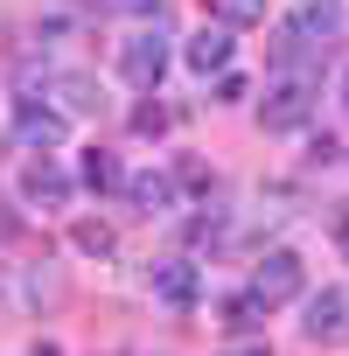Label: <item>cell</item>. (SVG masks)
Wrapping results in <instances>:
<instances>
[{"label":"cell","mask_w":349,"mask_h":356,"mask_svg":"<svg viewBox=\"0 0 349 356\" xmlns=\"http://www.w3.org/2000/svg\"><path fill=\"white\" fill-rule=\"evenodd\" d=\"M259 119H266V133H300V126L314 119V84H307V77H279V84L259 98Z\"/></svg>","instance_id":"1"},{"label":"cell","mask_w":349,"mask_h":356,"mask_svg":"<svg viewBox=\"0 0 349 356\" xmlns=\"http://www.w3.org/2000/svg\"><path fill=\"white\" fill-rule=\"evenodd\" d=\"M300 286H307V266H300L293 252H266V259H259V273H252V293H259L266 307L300 300Z\"/></svg>","instance_id":"2"},{"label":"cell","mask_w":349,"mask_h":356,"mask_svg":"<svg viewBox=\"0 0 349 356\" xmlns=\"http://www.w3.org/2000/svg\"><path fill=\"white\" fill-rule=\"evenodd\" d=\"M119 70H126V84H140V91H154L161 84V70H168V42L147 29V35H133L126 49H119Z\"/></svg>","instance_id":"3"},{"label":"cell","mask_w":349,"mask_h":356,"mask_svg":"<svg viewBox=\"0 0 349 356\" xmlns=\"http://www.w3.org/2000/svg\"><path fill=\"white\" fill-rule=\"evenodd\" d=\"M307 335L314 342H342L349 335V286H321L307 300Z\"/></svg>","instance_id":"4"},{"label":"cell","mask_w":349,"mask_h":356,"mask_svg":"<svg viewBox=\"0 0 349 356\" xmlns=\"http://www.w3.org/2000/svg\"><path fill=\"white\" fill-rule=\"evenodd\" d=\"M15 133H22V140H29V147H63V140H70V119H63V112H49V105H35V98H29V105H22V112H15Z\"/></svg>","instance_id":"5"},{"label":"cell","mask_w":349,"mask_h":356,"mask_svg":"<svg viewBox=\"0 0 349 356\" xmlns=\"http://www.w3.org/2000/svg\"><path fill=\"white\" fill-rule=\"evenodd\" d=\"M22 196H29V203H63V196H70V175L42 154V161H29V175H22Z\"/></svg>","instance_id":"6"},{"label":"cell","mask_w":349,"mask_h":356,"mask_svg":"<svg viewBox=\"0 0 349 356\" xmlns=\"http://www.w3.org/2000/svg\"><path fill=\"white\" fill-rule=\"evenodd\" d=\"M182 56H189V70H203V77H210V70H224V63H231V29L217 22V29L189 35V49H182Z\"/></svg>","instance_id":"7"},{"label":"cell","mask_w":349,"mask_h":356,"mask_svg":"<svg viewBox=\"0 0 349 356\" xmlns=\"http://www.w3.org/2000/svg\"><path fill=\"white\" fill-rule=\"evenodd\" d=\"M154 293H161L168 307H189V300H196V266L161 259V266H154Z\"/></svg>","instance_id":"8"},{"label":"cell","mask_w":349,"mask_h":356,"mask_svg":"<svg viewBox=\"0 0 349 356\" xmlns=\"http://www.w3.org/2000/svg\"><path fill=\"white\" fill-rule=\"evenodd\" d=\"M84 189H98V196H105V189H126V168H119L105 147H91V154H84Z\"/></svg>","instance_id":"9"},{"label":"cell","mask_w":349,"mask_h":356,"mask_svg":"<svg viewBox=\"0 0 349 356\" xmlns=\"http://www.w3.org/2000/svg\"><path fill=\"white\" fill-rule=\"evenodd\" d=\"M307 56H321V42H307V35L286 22V29L273 35V63H286V70H293V63H307Z\"/></svg>","instance_id":"10"},{"label":"cell","mask_w":349,"mask_h":356,"mask_svg":"<svg viewBox=\"0 0 349 356\" xmlns=\"http://www.w3.org/2000/svg\"><path fill=\"white\" fill-rule=\"evenodd\" d=\"M56 98H63V119H70V112H98V84H91V77H77V70H70V77H56Z\"/></svg>","instance_id":"11"},{"label":"cell","mask_w":349,"mask_h":356,"mask_svg":"<svg viewBox=\"0 0 349 356\" xmlns=\"http://www.w3.org/2000/svg\"><path fill=\"white\" fill-rule=\"evenodd\" d=\"M126 189H133L140 210H174V182L168 175H140V182H126Z\"/></svg>","instance_id":"12"},{"label":"cell","mask_w":349,"mask_h":356,"mask_svg":"<svg viewBox=\"0 0 349 356\" xmlns=\"http://www.w3.org/2000/svg\"><path fill=\"white\" fill-rule=\"evenodd\" d=\"M210 15L224 29H252V22H266V0H210Z\"/></svg>","instance_id":"13"},{"label":"cell","mask_w":349,"mask_h":356,"mask_svg":"<svg viewBox=\"0 0 349 356\" xmlns=\"http://www.w3.org/2000/svg\"><path fill=\"white\" fill-rule=\"evenodd\" d=\"M77 252L105 259V252H112V224H91V217H84V224H77Z\"/></svg>","instance_id":"14"},{"label":"cell","mask_w":349,"mask_h":356,"mask_svg":"<svg viewBox=\"0 0 349 356\" xmlns=\"http://www.w3.org/2000/svg\"><path fill=\"white\" fill-rule=\"evenodd\" d=\"M133 133H140V140H161V133H168V105H140V112H133Z\"/></svg>","instance_id":"15"},{"label":"cell","mask_w":349,"mask_h":356,"mask_svg":"<svg viewBox=\"0 0 349 356\" xmlns=\"http://www.w3.org/2000/svg\"><path fill=\"white\" fill-rule=\"evenodd\" d=\"M105 8H126V15H161V0H105Z\"/></svg>","instance_id":"16"},{"label":"cell","mask_w":349,"mask_h":356,"mask_svg":"<svg viewBox=\"0 0 349 356\" xmlns=\"http://www.w3.org/2000/svg\"><path fill=\"white\" fill-rule=\"evenodd\" d=\"M224 356H273V349H266V342H231Z\"/></svg>","instance_id":"17"},{"label":"cell","mask_w":349,"mask_h":356,"mask_svg":"<svg viewBox=\"0 0 349 356\" xmlns=\"http://www.w3.org/2000/svg\"><path fill=\"white\" fill-rule=\"evenodd\" d=\"M335 231H342V245H349V217H342V224H335Z\"/></svg>","instance_id":"18"},{"label":"cell","mask_w":349,"mask_h":356,"mask_svg":"<svg viewBox=\"0 0 349 356\" xmlns=\"http://www.w3.org/2000/svg\"><path fill=\"white\" fill-rule=\"evenodd\" d=\"M342 105H349V70H342Z\"/></svg>","instance_id":"19"}]
</instances>
